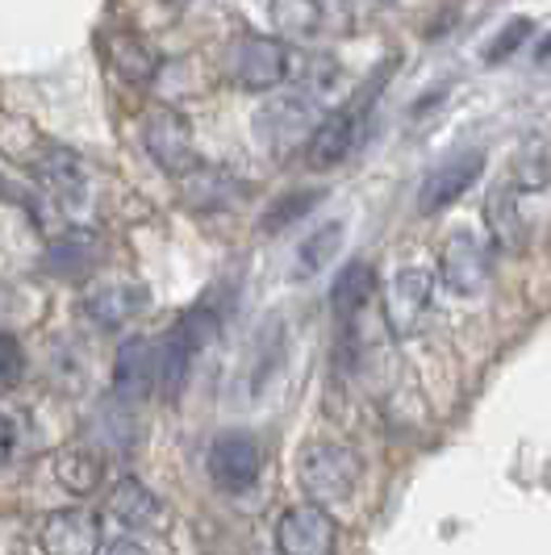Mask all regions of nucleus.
<instances>
[{
  "mask_svg": "<svg viewBox=\"0 0 551 555\" xmlns=\"http://www.w3.org/2000/svg\"><path fill=\"white\" fill-rule=\"evenodd\" d=\"M297 476H302L305 498H313V505H334L347 501L359 480V455L343 443H309L297 455Z\"/></svg>",
  "mask_w": 551,
  "mask_h": 555,
  "instance_id": "nucleus-1",
  "label": "nucleus"
},
{
  "mask_svg": "<svg viewBox=\"0 0 551 555\" xmlns=\"http://www.w3.org/2000/svg\"><path fill=\"white\" fill-rule=\"evenodd\" d=\"M138 130H142V146H146L151 164L159 167L164 176L184 180V176H193L196 167H201V159H196V142H193V126H189L184 113L167 109V105H155V109L142 113Z\"/></svg>",
  "mask_w": 551,
  "mask_h": 555,
  "instance_id": "nucleus-2",
  "label": "nucleus"
},
{
  "mask_svg": "<svg viewBox=\"0 0 551 555\" xmlns=\"http://www.w3.org/2000/svg\"><path fill=\"white\" fill-rule=\"evenodd\" d=\"M226 76L247 92H272L276 83L289 80V47L268 34H247L230 47Z\"/></svg>",
  "mask_w": 551,
  "mask_h": 555,
  "instance_id": "nucleus-3",
  "label": "nucleus"
},
{
  "mask_svg": "<svg viewBox=\"0 0 551 555\" xmlns=\"http://www.w3.org/2000/svg\"><path fill=\"white\" fill-rule=\"evenodd\" d=\"M439 276L456 297L480 293V288L489 284V276H494V247H489L480 234H472V230H456V234L443 243Z\"/></svg>",
  "mask_w": 551,
  "mask_h": 555,
  "instance_id": "nucleus-4",
  "label": "nucleus"
},
{
  "mask_svg": "<svg viewBox=\"0 0 551 555\" xmlns=\"http://www.w3.org/2000/svg\"><path fill=\"white\" fill-rule=\"evenodd\" d=\"M431 297H435V280L422 268H406L388 280L385 288V322L393 338H418L426 331L431 318Z\"/></svg>",
  "mask_w": 551,
  "mask_h": 555,
  "instance_id": "nucleus-5",
  "label": "nucleus"
},
{
  "mask_svg": "<svg viewBox=\"0 0 551 555\" xmlns=\"http://www.w3.org/2000/svg\"><path fill=\"white\" fill-rule=\"evenodd\" d=\"M205 464H209V476H214L218 489L243 493L264 473V451H259L255 435H247V430H221L218 439L209 443Z\"/></svg>",
  "mask_w": 551,
  "mask_h": 555,
  "instance_id": "nucleus-6",
  "label": "nucleus"
},
{
  "mask_svg": "<svg viewBox=\"0 0 551 555\" xmlns=\"http://www.w3.org/2000/svg\"><path fill=\"white\" fill-rule=\"evenodd\" d=\"M338 543V527L322 505H293L280 527H276V547L280 555H334Z\"/></svg>",
  "mask_w": 551,
  "mask_h": 555,
  "instance_id": "nucleus-7",
  "label": "nucleus"
},
{
  "mask_svg": "<svg viewBox=\"0 0 551 555\" xmlns=\"http://www.w3.org/2000/svg\"><path fill=\"white\" fill-rule=\"evenodd\" d=\"M485 171V151H460L451 159H443L426 171V180L418 184V214H439L456 196H464L476 184V176Z\"/></svg>",
  "mask_w": 551,
  "mask_h": 555,
  "instance_id": "nucleus-8",
  "label": "nucleus"
},
{
  "mask_svg": "<svg viewBox=\"0 0 551 555\" xmlns=\"http://www.w3.org/2000/svg\"><path fill=\"white\" fill-rule=\"evenodd\" d=\"M318 109H313V88L305 92H293V96H280L268 109L255 117V130H259V142H268L272 151H289L297 142V130H318Z\"/></svg>",
  "mask_w": 551,
  "mask_h": 555,
  "instance_id": "nucleus-9",
  "label": "nucleus"
},
{
  "mask_svg": "<svg viewBox=\"0 0 551 555\" xmlns=\"http://www.w3.org/2000/svg\"><path fill=\"white\" fill-rule=\"evenodd\" d=\"M159 389V343L151 338H130L117 347L113 363V392L117 401H142Z\"/></svg>",
  "mask_w": 551,
  "mask_h": 555,
  "instance_id": "nucleus-10",
  "label": "nucleus"
},
{
  "mask_svg": "<svg viewBox=\"0 0 551 555\" xmlns=\"http://www.w3.org/2000/svg\"><path fill=\"white\" fill-rule=\"evenodd\" d=\"M101 539H105L101 518L92 509H59L38 530V543L47 555H97Z\"/></svg>",
  "mask_w": 551,
  "mask_h": 555,
  "instance_id": "nucleus-11",
  "label": "nucleus"
},
{
  "mask_svg": "<svg viewBox=\"0 0 551 555\" xmlns=\"http://www.w3.org/2000/svg\"><path fill=\"white\" fill-rule=\"evenodd\" d=\"M146 309V288L142 284H105L97 288L88 301H84V313L105 326V331H121L130 326V318H138Z\"/></svg>",
  "mask_w": 551,
  "mask_h": 555,
  "instance_id": "nucleus-12",
  "label": "nucleus"
},
{
  "mask_svg": "<svg viewBox=\"0 0 551 555\" xmlns=\"http://www.w3.org/2000/svg\"><path fill=\"white\" fill-rule=\"evenodd\" d=\"M351 142H356V113H326L318 121V130L305 139V159H309V167H334L347 159Z\"/></svg>",
  "mask_w": 551,
  "mask_h": 555,
  "instance_id": "nucleus-13",
  "label": "nucleus"
},
{
  "mask_svg": "<svg viewBox=\"0 0 551 555\" xmlns=\"http://www.w3.org/2000/svg\"><path fill=\"white\" fill-rule=\"evenodd\" d=\"M239 193H243V184L221 167H196L193 176H184V205L196 214L230 209L239 201Z\"/></svg>",
  "mask_w": 551,
  "mask_h": 555,
  "instance_id": "nucleus-14",
  "label": "nucleus"
},
{
  "mask_svg": "<svg viewBox=\"0 0 551 555\" xmlns=\"http://www.w3.org/2000/svg\"><path fill=\"white\" fill-rule=\"evenodd\" d=\"M47 272L51 276H63V280H76V276H84L92 263H97V238L88 234V230H63L55 243L47 247Z\"/></svg>",
  "mask_w": 551,
  "mask_h": 555,
  "instance_id": "nucleus-15",
  "label": "nucleus"
},
{
  "mask_svg": "<svg viewBox=\"0 0 551 555\" xmlns=\"http://www.w3.org/2000/svg\"><path fill=\"white\" fill-rule=\"evenodd\" d=\"M372 280H376V272H372V263H368V259H351V263L334 276L331 313L338 318V322H351L359 309H363V301L372 297Z\"/></svg>",
  "mask_w": 551,
  "mask_h": 555,
  "instance_id": "nucleus-16",
  "label": "nucleus"
},
{
  "mask_svg": "<svg viewBox=\"0 0 551 555\" xmlns=\"http://www.w3.org/2000/svg\"><path fill=\"white\" fill-rule=\"evenodd\" d=\"M105 55H110V63L126 83H146L155 80V72H159V55L134 34H113L105 42Z\"/></svg>",
  "mask_w": 551,
  "mask_h": 555,
  "instance_id": "nucleus-17",
  "label": "nucleus"
},
{
  "mask_svg": "<svg viewBox=\"0 0 551 555\" xmlns=\"http://www.w3.org/2000/svg\"><path fill=\"white\" fill-rule=\"evenodd\" d=\"M193 356L196 347L189 343V334L180 326H171V334L159 343V392H164V401L180 397L184 380H189V367H193Z\"/></svg>",
  "mask_w": 551,
  "mask_h": 555,
  "instance_id": "nucleus-18",
  "label": "nucleus"
},
{
  "mask_svg": "<svg viewBox=\"0 0 551 555\" xmlns=\"http://www.w3.org/2000/svg\"><path fill=\"white\" fill-rule=\"evenodd\" d=\"M110 509L126 522V527H146V522L159 514V501H155V493H151L142 480L126 476V480H117V485H113Z\"/></svg>",
  "mask_w": 551,
  "mask_h": 555,
  "instance_id": "nucleus-19",
  "label": "nucleus"
},
{
  "mask_svg": "<svg viewBox=\"0 0 551 555\" xmlns=\"http://www.w3.org/2000/svg\"><path fill=\"white\" fill-rule=\"evenodd\" d=\"M343 230H347V222H331L305 238L302 250H297V263H302L297 272L302 276H313V272H322L331 263L334 255H338V247H343Z\"/></svg>",
  "mask_w": 551,
  "mask_h": 555,
  "instance_id": "nucleus-20",
  "label": "nucleus"
},
{
  "mask_svg": "<svg viewBox=\"0 0 551 555\" xmlns=\"http://www.w3.org/2000/svg\"><path fill=\"white\" fill-rule=\"evenodd\" d=\"M59 480L72 493H92L101 485V460L84 447H67V451H59Z\"/></svg>",
  "mask_w": 551,
  "mask_h": 555,
  "instance_id": "nucleus-21",
  "label": "nucleus"
},
{
  "mask_svg": "<svg viewBox=\"0 0 551 555\" xmlns=\"http://www.w3.org/2000/svg\"><path fill=\"white\" fill-rule=\"evenodd\" d=\"M514 189H497L489 196V225H494V238L501 247H518V238H523V218H518V209H514Z\"/></svg>",
  "mask_w": 551,
  "mask_h": 555,
  "instance_id": "nucleus-22",
  "label": "nucleus"
},
{
  "mask_svg": "<svg viewBox=\"0 0 551 555\" xmlns=\"http://www.w3.org/2000/svg\"><path fill=\"white\" fill-rule=\"evenodd\" d=\"M318 196H322L318 189H309V193H289L280 205H272V209L264 214V230H268V234H280L289 222H297L305 209H313V205H318Z\"/></svg>",
  "mask_w": 551,
  "mask_h": 555,
  "instance_id": "nucleus-23",
  "label": "nucleus"
},
{
  "mask_svg": "<svg viewBox=\"0 0 551 555\" xmlns=\"http://www.w3.org/2000/svg\"><path fill=\"white\" fill-rule=\"evenodd\" d=\"M22 372H26V356H22L17 338L0 334V389H13L22 380Z\"/></svg>",
  "mask_w": 551,
  "mask_h": 555,
  "instance_id": "nucleus-24",
  "label": "nucleus"
},
{
  "mask_svg": "<svg viewBox=\"0 0 551 555\" xmlns=\"http://www.w3.org/2000/svg\"><path fill=\"white\" fill-rule=\"evenodd\" d=\"M526 34H530V22H514V26L505 29V34L497 38L494 47L485 51V59H489V63H497V59H505V55H510V51H518V47H523V38H526Z\"/></svg>",
  "mask_w": 551,
  "mask_h": 555,
  "instance_id": "nucleus-25",
  "label": "nucleus"
},
{
  "mask_svg": "<svg viewBox=\"0 0 551 555\" xmlns=\"http://www.w3.org/2000/svg\"><path fill=\"white\" fill-rule=\"evenodd\" d=\"M13 455V422L0 414V464Z\"/></svg>",
  "mask_w": 551,
  "mask_h": 555,
  "instance_id": "nucleus-26",
  "label": "nucleus"
},
{
  "mask_svg": "<svg viewBox=\"0 0 551 555\" xmlns=\"http://www.w3.org/2000/svg\"><path fill=\"white\" fill-rule=\"evenodd\" d=\"M110 555H146V552L138 547L134 539H117V543H113V547H110Z\"/></svg>",
  "mask_w": 551,
  "mask_h": 555,
  "instance_id": "nucleus-27",
  "label": "nucleus"
},
{
  "mask_svg": "<svg viewBox=\"0 0 551 555\" xmlns=\"http://www.w3.org/2000/svg\"><path fill=\"white\" fill-rule=\"evenodd\" d=\"M539 59H551V38H543V47H539Z\"/></svg>",
  "mask_w": 551,
  "mask_h": 555,
  "instance_id": "nucleus-28",
  "label": "nucleus"
}]
</instances>
